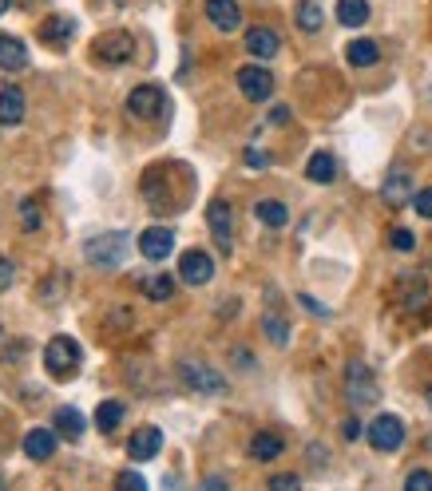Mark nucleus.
Returning a JSON list of instances; mask_svg holds the SVG:
<instances>
[{"label":"nucleus","mask_w":432,"mask_h":491,"mask_svg":"<svg viewBox=\"0 0 432 491\" xmlns=\"http://www.w3.org/2000/svg\"><path fill=\"white\" fill-rule=\"evenodd\" d=\"M127 250H132V238L124 234V230H112V234H96L84 242V258L92 262L96 269H119L127 258Z\"/></svg>","instance_id":"obj_1"},{"label":"nucleus","mask_w":432,"mask_h":491,"mask_svg":"<svg viewBox=\"0 0 432 491\" xmlns=\"http://www.w3.org/2000/svg\"><path fill=\"white\" fill-rule=\"evenodd\" d=\"M79 365H84V353L72 337H52L44 345V368L52 380H72L79 377Z\"/></svg>","instance_id":"obj_2"},{"label":"nucleus","mask_w":432,"mask_h":491,"mask_svg":"<svg viewBox=\"0 0 432 491\" xmlns=\"http://www.w3.org/2000/svg\"><path fill=\"white\" fill-rule=\"evenodd\" d=\"M345 396H349V405H354V408H369V405H377V400H381L377 377H373V368H369L365 360H349V368H345Z\"/></svg>","instance_id":"obj_3"},{"label":"nucleus","mask_w":432,"mask_h":491,"mask_svg":"<svg viewBox=\"0 0 432 491\" xmlns=\"http://www.w3.org/2000/svg\"><path fill=\"white\" fill-rule=\"evenodd\" d=\"M179 380L190 388V393H207V396H223L226 393V380L223 373H215L203 360H179Z\"/></svg>","instance_id":"obj_4"},{"label":"nucleus","mask_w":432,"mask_h":491,"mask_svg":"<svg viewBox=\"0 0 432 491\" xmlns=\"http://www.w3.org/2000/svg\"><path fill=\"white\" fill-rule=\"evenodd\" d=\"M365 436H369V444H373V452H397V448L405 444V424H400V416L385 413L365 428Z\"/></svg>","instance_id":"obj_5"},{"label":"nucleus","mask_w":432,"mask_h":491,"mask_svg":"<svg viewBox=\"0 0 432 491\" xmlns=\"http://www.w3.org/2000/svg\"><path fill=\"white\" fill-rule=\"evenodd\" d=\"M238 92H243L250 104H266V99L274 95V76H270L262 64L238 68Z\"/></svg>","instance_id":"obj_6"},{"label":"nucleus","mask_w":432,"mask_h":491,"mask_svg":"<svg viewBox=\"0 0 432 491\" xmlns=\"http://www.w3.org/2000/svg\"><path fill=\"white\" fill-rule=\"evenodd\" d=\"M207 226H210V234H215V242L218 250H234V210H230L226 198H215V203L207 206Z\"/></svg>","instance_id":"obj_7"},{"label":"nucleus","mask_w":432,"mask_h":491,"mask_svg":"<svg viewBox=\"0 0 432 491\" xmlns=\"http://www.w3.org/2000/svg\"><path fill=\"white\" fill-rule=\"evenodd\" d=\"M163 107H167V99L155 84H139L135 92L127 95V115L132 119H159L163 115Z\"/></svg>","instance_id":"obj_8"},{"label":"nucleus","mask_w":432,"mask_h":491,"mask_svg":"<svg viewBox=\"0 0 432 491\" xmlns=\"http://www.w3.org/2000/svg\"><path fill=\"white\" fill-rule=\"evenodd\" d=\"M179 277H183L187 286H207L210 277H215V258H210L207 250H187V254L179 258Z\"/></svg>","instance_id":"obj_9"},{"label":"nucleus","mask_w":432,"mask_h":491,"mask_svg":"<svg viewBox=\"0 0 432 491\" xmlns=\"http://www.w3.org/2000/svg\"><path fill=\"white\" fill-rule=\"evenodd\" d=\"M132 56H135V40L127 32H112V36H104L96 44V59H99V64H107V68L127 64Z\"/></svg>","instance_id":"obj_10"},{"label":"nucleus","mask_w":432,"mask_h":491,"mask_svg":"<svg viewBox=\"0 0 432 491\" xmlns=\"http://www.w3.org/2000/svg\"><path fill=\"white\" fill-rule=\"evenodd\" d=\"M170 250H175V234H170L167 226H151L139 234V254H143L147 262H167Z\"/></svg>","instance_id":"obj_11"},{"label":"nucleus","mask_w":432,"mask_h":491,"mask_svg":"<svg viewBox=\"0 0 432 491\" xmlns=\"http://www.w3.org/2000/svg\"><path fill=\"white\" fill-rule=\"evenodd\" d=\"M413 175H409L405 167H393L385 175V183H381V198H385L389 206H405V203H413Z\"/></svg>","instance_id":"obj_12"},{"label":"nucleus","mask_w":432,"mask_h":491,"mask_svg":"<svg viewBox=\"0 0 432 491\" xmlns=\"http://www.w3.org/2000/svg\"><path fill=\"white\" fill-rule=\"evenodd\" d=\"M203 13L218 32H238V28H243V8H238V0H207Z\"/></svg>","instance_id":"obj_13"},{"label":"nucleus","mask_w":432,"mask_h":491,"mask_svg":"<svg viewBox=\"0 0 432 491\" xmlns=\"http://www.w3.org/2000/svg\"><path fill=\"white\" fill-rule=\"evenodd\" d=\"M246 52L254 59H274L278 52H282V36H278L274 28H266V24H254L246 32Z\"/></svg>","instance_id":"obj_14"},{"label":"nucleus","mask_w":432,"mask_h":491,"mask_svg":"<svg viewBox=\"0 0 432 491\" xmlns=\"http://www.w3.org/2000/svg\"><path fill=\"white\" fill-rule=\"evenodd\" d=\"M159 452H163V432H159L155 424L139 428V432L132 436V444H127V456L139 459V464H147V459H155Z\"/></svg>","instance_id":"obj_15"},{"label":"nucleus","mask_w":432,"mask_h":491,"mask_svg":"<svg viewBox=\"0 0 432 491\" xmlns=\"http://www.w3.org/2000/svg\"><path fill=\"white\" fill-rule=\"evenodd\" d=\"M72 36H76V20L68 13H52V16H44V24H40V40H44L48 48H64Z\"/></svg>","instance_id":"obj_16"},{"label":"nucleus","mask_w":432,"mask_h":491,"mask_svg":"<svg viewBox=\"0 0 432 491\" xmlns=\"http://www.w3.org/2000/svg\"><path fill=\"white\" fill-rule=\"evenodd\" d=\"M24 92H20L16 84H8V87H0V123L5 127H16L20 119H24Z\"/></svg>","instance_id":"obj_17"},{"label":"nucleus","mask_w":432,"mask_h":491,"mask_svg":"<svg viewBox=\"0 0 432 491\" xmlns=\"http://www.w3.org/2000/svg\"><path fill=\"white\" fill-rule=\"evenodd\" d=\"M24 456L36 459V464L52 459V456H56V436L48 432V428H32V432L24 436Z\"/></svg>","instance_id":"obj_18"},{"label":"nucleus","mask_w":432,"mask_h":491,"mask_svg":"<svg viewBox=\"0 0 432 491\" xmlns=\"http://www.w3.org/2000/svg\"><path fill=\"white\" fill-rule=\"evenodd\" d=\"M282 436H278V432H254V436H250V456H254L258 459V464H270V459H278V456H282Z\"/></svg>","instance_id":"obj_19"},{"label":"nucleus","mask_w":432,"mask_h":491,"mask_svg":"<svg viewBox=\"0 0 432 491\" xmlns=\"http://www.w3.org/2000/svg\"><path fill=\"white\" fill-rule=\"evenodd\" d=\"M306 175H309V183H321V186H329L337 178V159L329 155V151H317V155H309V163H306Z\"/></svg>","instance_id":"obj_20"},{"label":"nucleus","mask_w":432,"mask_h":491,"mask_svg":"<svg viewBox=\"0 0 432 491\" xmlns=\"http://www.w3.org/2000/svg\"><path fill=\"white\" fill-rule=\"evenodd\" d=\"M0 68H5V72H20V68H28V48L20 44L16 36H0Z\"/></svg>","instance_id":"obj_21"},{"label":"nucleus","mask_w":432,"mask_h":491,"mask_svg":"<svg viewBox=\"0 0 432 491\" xmlns=\"http://www.w3.org/2000/svg\"><path fill=\"white\" fill-rule=\"evenodd\" d=\"M345 59L354 68H373L377 59H381V48H377V40H369V36H361V40H354V44L345 48Z\"/></svg>","instance_id":"obj_22"},{"label":"nucleus","mask_w":432,"mask_h":491,"mask_svg":"<svg viewBox=\"0 0 432 491\" xmlns=\"http://www.w3.org/2000/svg\"><path fill=\"white\" fill-rule=\"evenodd\" d=\"M298 28L301 32H321V24H326V8H321V0H298Z\"/></svg>","instance_id":"obj_23"},{"label":"nucleus","mask_w":432,"mask_h":491,"mask_svg":"<svg viewBox=\"0 0 432 491\" xmlns=\"http://www.w3.org/2000/svg\"><path fill=\"white\" fill-rule=\"evenodd\" d=\"M139 289H143V297H151V302H170L175 297V277L170 274H151L139 282Z\"/></svg>","instance_id":"obj_24"},{"label":"nucleus","mask_w":432,"mask_h":491,"mask_svg":"<svg viewBox=\"0 0 432 491\" xmlns=\"http://www.w3.org/2000/svg\"><path fill=\"white\" fill-rule=\"evenodd\" d=\"M84 428L87 424H84V413H79V408H60L56 413V432L64 440H72V444L84 436Z\"/></svg>","instance_id":"obj_25"},{"label":"nucleus","mask_w":432,"mask_h":491,"mask_svg":"<svg viewBox=\"0 0 432 491\" xmlns=\"http://www.w3.org/2000/svg\"><path fill=\"white\" fill-rule=\"evenodd\" d=\"M254 214H258V223H266L274 230H282L290 223V210H286V203H278V198H262V203H254Z\"/></svg>","instance_id":"obj_26"},{"label":"nucleus","mask_w":432,"mask_h":491,"mask_svg":"<svg viewBox=\"0 0 432 491\" xmlns=\"http://www.w3.org/2000/svg\"><path fill=\"white\" fill-rule=\"evenodd\" d=\"M124 416H127V408L119 405V400H104V405L96 408V428L107 436V432H115V428L124 424Z\"/></svg>","instance_id":"obj_27"},{"label":"nucleus","mask_w":432,"mask_h":491,"mask_svg":"<svg viewBox=\"0 0 432 491\" xmlns=\"http://www.w3.org/2000/svg\"><path fill=\"white\" fill-rule=\"evenodd\" d=\"M337 20L345 28H361L369 20V0H337Z\"/></svg>","instance_id":"obj_28"},{"label":"nucleus","mask_w":432,"mask_h":491,"mask_svg":"<svg viewBox=\"0 0 432 491\" xmlns=\"http://www.w3.org/2000/svg\"><path fill=\"white\" fill-rule=\"evenodd\" d=\"M262 329H266V337L274 341L278 349L290 345V325H286V317H282V314H274V309H266V314H262Z\"/></svg>","instance_id":"obj_29"},{"label":"nucleus","mask_w":432,"mask_h":491,"mask_svg":"<svg viewBox=\"0 0 432 491\" xmlns=\"http://www.w3.org/2000/svg\"><path fill=\"white\" fill-rule=\"evenodd\" d=\"M20 223H24V230H40L44 226V210H40L32 198H24V203H20Z\"/></svg>","instance_id":"obj_30"},{"label":"nucleus","mask_w":432,"mask_h":491,"mask_svg":"<svg viewBox=\"0 0 432 491\" xmlns=\"http://www.w3.org/2000/svg\"><path fill=\"white\" fill-rule=\"evenodd\" d=\"M389 242H393V250H400V254H409V250L417 246V238H413V230H405V226H397L393 234H389Z\"/></svg>","instance_id":"obj_31"},{"label":"nucleus","mask_w":432,"mask_h":491,"mask_svg":"<svg viewBox=\"0 0 432 491\" xmlns=\"http://www.w3.org/2000/svg\"><path fill=\"white\" fill-rule=\"evenodd\" d=\"M405 487H409V491H432V472H425V468H417V472H409Z\"/></svg>","instance_id":"obj_32"},{"label":"nucleus","mask_w":432,"mask_h":491,"mask_svg":"<svg viewBox=\"0 0 432 491\" xmlns=\"http://www.w3.org/2000/svg\"><path fill=\"white\" fill-rule=\"evenodd\" d=\"M413 206H417L420 218H432V186H428V190H417V195H413Z\"/></svg>","instance_id":"obj_33"},{"label":"nucleus","mask_w":432,"mask_h":491,"mask_svg":"<svg viewBox=\"0 0 432 491\" xmlns=\"http://www.w3.org/2000/svg\"><path fill=\"white\" fill-rule=\"evenodd\" d=\"M115 484H119V487H132V491H143V487H147V479L139 476V472H119Z\"/></svg>","instance_id":"obj_34"},{"label":"nucleus","mask_w":432,"mask_h":491,"mask_svg":"<svg viewBox=\"0 0 432 491\" xmlns=\"http://www.w3.org/2000/svg\"><path fill=\"white\" fill-rule=\"evenodd\" d=\"M13 277H16V266L8 262V258H0V294H5V289L13 286Z\"/></svg>","instance_id":"obj_35"},{"label":"nucleus","mask_w":432,"mask_h":491,"mask_svg":"<svg viewBox=\"0 0 432 491\" xmlns=\"http://www.w3.org/2000/svg\"><path fill=\"white\" fill-rule=\"evenodd\" d=\"M270 487H274V491H294L298 476H274V479H270Z\"/></svg>","instance_id":"obj_36"},{"label":"nucleus","mask_w":432,"mask_h":491,"mask_svg":"<svg viewBox=\"0 0 432 491\" xmlns=\"http://www.w3.org/2000/svg\"><path fill=\"white\" fill-rule=\"evenodd\" d=\"M246 163H250V167H270V155H266V151H254V147H250V151H246Z\"/></svg>","instance_id":"obj_37"},{"label":"nucleus","mask_w":432,"mask_h":491,"mask_svg":"<svg viewBox=\"0 0 432 491\" xmlns=\"http://www.w3.org/2000/svg\"><path fill=\"white\" fill-rule=\"evenodd\" d=\"M341 432H345V440H361V420H345Z\"/></svg>","instance_id":"obj_38"},{"label":"nucleus","mask_w":432,"mask_h":491,"mask_svg":"<svg viewBox=\"0 0 432 491\" xmlns=\"http://www.w3.org/2000/svg\"><path fill=\"white\" fill-rule=\"evenodd\" d=\"M309 464H314V468H321V464H326V448H309Z\"/></svg>","instance_id":"obj_39"},{"label":"nucleus","mask_w":432,"mask_h":491,"mask_svg":"<svg viewBox=\"0 0 432 491\" xmlns=\"http://www.w3.org/2000/svg\"><path fill=\"white\" fill-rule=\"evenodd\" d=\"M203 487H207V491H223V487H226V479H218V476H210V479H207V484H203Z\"/></svg>","instance_id":"obj_40"},{"label":"nucleus","mask_w":432,"mask_h":491,"mask_svg":"<svg viewBox=\"0 0 432 491\" xmlns=\"http://www.w3.org/2000/svg\"><path fill=\"white\" fill-rule=\"evenodd\" d=\"M274 123H290V112H286V107H274Z\"/></svg>","instance_id":"obj_41"},{"label":"nucleus","mask_w":432,"mask_h":491,"mask_svg":"<svg viewBox=\"0 0 432 491\" xmlns=\"http://www.w3.org/2000/svg\"><path fill=\"white\" fill-rule=\"evenodd\" d=\"M8 8H13V0H0V16H5V13H8Z\"/></svg>","instance_id":"obj_42"},{"label":"nucleus","mask_w":432,"mask_h":491,"mask_svg":"<svg viewBox=\"0 0 432 491\" xmlns=\"http://www.w3.org/2000/svg\"><path fill=\"white\" fill-rule=\"evenodd\" d=\"M425 400H428V408H432V388H428V393H425Z\"/></svg>","instance_id":"obj_43"},{"label":"nucleus","mask_w":432,"mask_h":491,"mask_svg":"<svg viewBox=\"0 0 432 491\" xmlns=\"http://www.w3.org/2000/svg\"><path fill=\"white\" fill-rule=\"evenodd\" d=\"M24 5H36V0H24Z\"/></svg>","instance_id":"obj_44"},{"label":"nucleus","mask_w":432,"mask_h":491,"mask_svg":"<svg viewBox=\"0 0 432 491\" xmlns=\"http://www.w3.org/2000/svg\"><path fill=\"white\" fill-rule=\"evenodd\" d=\"M428 444H432V440H428Z\"/></svg>","instance_id":"obj_45"}]
</instances>
